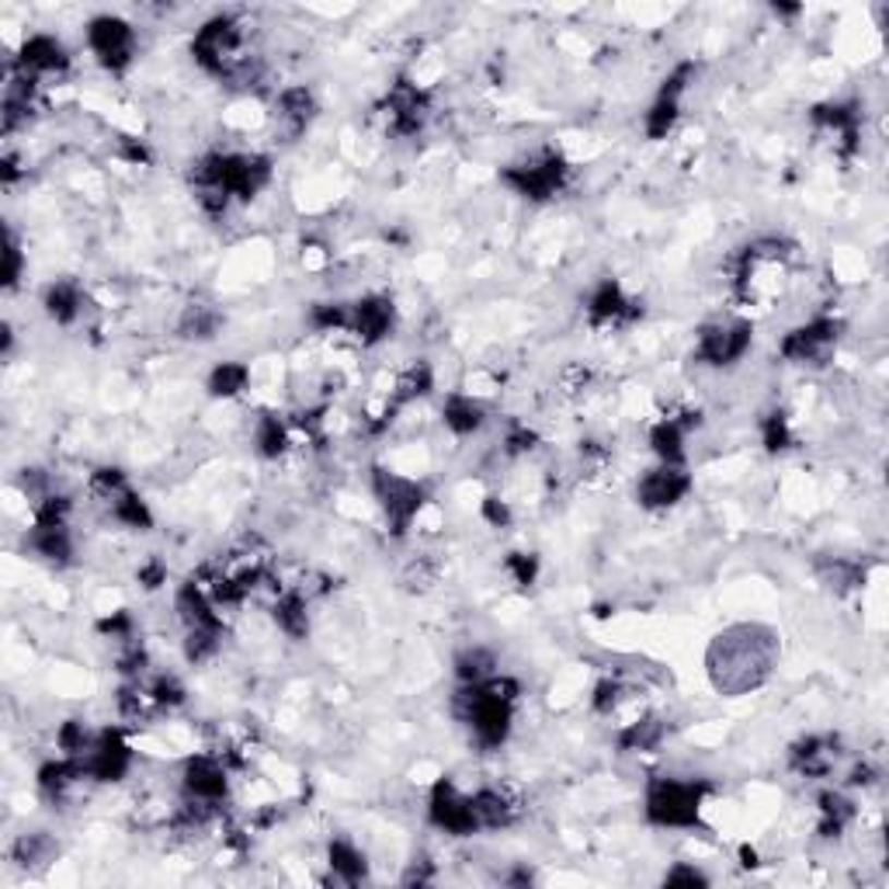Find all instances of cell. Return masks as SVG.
I'll return each mask as SVG.
<instances>
[{
	"label": "cell",
	"mask_w": 889,
	"mask_h": 889,
	"mask_svg": "<svg viewBox=\"0 0 889 889\" xmlns=\"http://www.w3.org/2000/svg\"><path fill=\"white\" fill-rule=\"evenodd\" d=\"M521 698V681L494 674L480 685H462L456 695V716L469 726L480 750H501L515 730V706Z\"/></svg>",
	"instance_id": "1"
},
{
	"label": "cell",
	"mask_w": 889,
	"mask_h": 889,
	"mask_svg": "<svg viewBox=\"0 0 889 889\" xmlns=\"http://www.w3.org/2000/svg\"><path fill=\"white\" fill-rule=\"evenodd\" d=\"M195 192H223L230 202H251L272 184V157L264 154H202L188 170Z\"/></svg>",
	"instance_id": "2"
},
{
	"label": "cell",
	"mask_w": 889,
	"mask_h": 889,
	"mask_svg": "<svg viewBox=\"0 0 889 889\" xmlns=\"http://www.w3.org/2000/svg\"><path fill=\"white\" fill-rule=\"evenodd\" d=\"M709 785L698 779H671V774H657L647 782V796H642V813L647 824L664 830H695L702 824Z\"/></svg>",
	"instance_id": "3"
},
{
	"label": "cell",
	"mask_w": 889,
	"mask_h": 889,
	"mask_svg": "<svg viewBox=\"0 0 889 889\" xmlns=\"http://www.w3.org/2000/svg\"><path fill=\"white\" fill-rule=\"evenodd\" d=\"M497 181L510 195H518L525 202H550L563 192L566 181H570V160H566L560 149H539V154L525 157L518 164L501 167Z\"/></svg>",
	"instance_id": "4"
},
{
	"label": "cell",
	"mask_w": 889,
	"mask_h": 889,
	"mask_svg": "<svg viewBox=\"0 0 889 889\" xmlns=\"http://www.w3.org/2000/svg\"><path fill=\"white\" fill-rule=\"evenodd\" d=\"M369 486H372V497L380 504V510L389 521V532L396 539H404L413 521L421 518V510L428 504V490L421 480L413 477H404V472L396 469H386V466H372L369 472Z\"/></svg>",
	"instance_id": "5"
},
{
	"label": "cell",
	"mask_w": 889,
	"mask_h": 889,
	"mask_svg": "<svg viewBox=\"0 0 889 889\" xmlns=\"http://www.w3.org/2000/svg\"><path fill=\"white\" fill-rule=\"evenodd\" d=\"M754 348V324L747 316L702 324L695 334V362L709 369L741 365Z\"/></svg>",
	"instance_id": "6"
},
{
	"label": "cell",
	"mask_w": 889,
	"mask_h": 889,
	"mask_svg": "<svg viewBox=\"0 0 889 889\" xmlns=\"http://www.w3.org/2000/svg\"><path fill=\"white\" fill-rule=\"evenodd\" d=\"M841 334H844V324L838 316H813L806 324L782 334L779 355L789 365H827L830 355L838 351Z\"/></svg>",
	"instance_id": "7"
},
{
	"label": "cell",
	"mask_w": 889,
	"mask_h": 889,
	"mask_svg": "<svg viewBox=\"0 0 889 889\" xmlns=\"http://www.w3.org/2000/svg\"><path fill=\"white\" fill-rule=\"evenodd\" d=\"M84 39L98 67L108 73H125L136 60V28L119 14H94L84 28Z\"/></svg>",
	"instance_id": "8"
},
{
	"label": "cell",
	"mask_w": 889,
	"mask_h": 889,
	"mask_svg": "<svg viewBox=\"0 0 889 889\" xmlns=\"http://www.w3.org/2000/svg\"><path fill=\"white\" fill-rule=\"evenodd\" d=\"M132 761H136V754H132V744H129V736H125L122 726L98 730L91 750L81 758L84 779L94 782V785H119L132 771Z\"/></svg>",
	"instance_id": "9"
},
{
	"label": "cell",
	"mask_w": 889,
	"mask_h": 889,
	"mask_svg": "<svg viewBox=\"0 0 889 889\" xmlns=\"http://www.w3.org/2000/svg\"><path fill=\"white\" fill-rule=\"evenodd\" d=\"M428 820H431L434 830H442V834H448V838L480 834L477 813H472V796H469V792H462L452 779H439L431 785Z\"/></svg>",
	"instance_id": "10"
},
{
	"label": "cell",
	"mask_w": 889,
	"mask_h": 889,
	"mask_svg": "<svg viewBox=\"0 0 889 889\" xmlns=\"http://www.w3.org/2000/svg\"><path fill=\"white\" fill-rule=\"evenodd\" d=\"M181 792L184 800L213 803L223 806L230 796V765L223 761V754L199 750L181 765Z\"/></svg>",
	"instance_id": "11"
},
{
	"label": "cell",
	"mask_w": 889,
	"mask_h": 889,
	"mask_svg": "<svg viewBox=\"0 0 889 889\" xmlns=\"http://www.w3.org/2000/svg\"><path fill=\"white\" fill-rule=\"evenodd\" d=\"M584 313H588L591 327H629V324H636V320H642L647 310H642L639 299H633L626 289H622L618 278H601L588 292Z\"/></svg>",
	"instance_id": "12"
},
{
	"label": "cell",
	"mask_w": 889,
	"mask_h": 889,
	"mask_svg": "<svg viewBox=\"0 0 889 889\" xmlns=\"http://www.w3.org/2000/svg\"><path fill=\"white\" fill-rule=\"evenodd\" d=\"M383 108H386L393 136H418L431 119V94L413 81L400 77L386 91Z\"/></svg>",
	"instance_id": "13"
},
{
	"label": "cell",
	"mask_w": 889,
	"mask_h": 889,
	"mask_svg": "<svg viewBox=\"0 0 889 889\" xmlns=\"http://www.w3.org/2000/svg\"><path fill=\"white\" fill-rule=\"evenodd\" d=\"M692 472L685 466H653L636 480V501L647 510H671L692 494Z\"/></svg>",
	"instance_id": "14"
},
{
	"label": "cell",
	"mask_w": 889,
	"mask_h": 889,
	"mask_svg": "<svg viewBox=\"0 0 889 889\" xmlns=\"http://www.w3.org/2000/svg\"><path fill=\"white\" fill-rule=\"evenodd\" d=\"M70 67V52L67 46L56 39V35H46V32H35L28 39L17 46L14 60H11V70H17L22 77H32V81H43V77H60Z\"/></svg>",
	"instance_id": "15"
},
{
	"label": "cell",
	"mask_w": 889,
	"mask_h": 889,
	"mask_svg": "<svg viewBox=\"0 0 889 889\" xmlns=\"http://www.w3.org/2000/svg\"><path fill=\"white\" fill-rule=\"evenodd\" d=\"M396 327V307L383 292H369L351 302V334L362 348H375L393 334Z\"/></svg>",
	"instance_id": "16"
},
{
	"label": "cell",
	"mask_w": 889,
	"mask_h": 889,
	"mask_svg": "<svg viewBox=\"0 0 889 889\" xmlns=\"http://www.w3.org/2000/svg\"><path fill=\"white\" fill-rule=\"evenodd\" d=\"M175 612H178V622L188 629H213V633H226V622H223V609L213 601V594L202 588L195 577L181 580L175 588Z\"/></svg>",
	"instance_id": "17"
},
{
	"label": "cell",
	"mask_w": 889,
	"mask_h": 889,
	"mask_svg": "<svg viewBox=\"0 0 889 889\" xmlns=\"http://www.w3.org/2000/svg\"><path fill=\"white\" fill-rule=\"evenodd\" d=\"M809 122L824 129L827 136H834L838 149L844 157H851L858 149V136H862V111L855 101H824L809 108Z\"/></svg>",
	"instance_id": "18"
},
{
	"label": "cell",
	"mask_w": 889,
	"mask_h": 889,
	"mask_svg": "<svg viewBox=\"0 0 889 889\" xmlns=\"http://www.w3.org/2000/svg\"><path fill=\"white\" fill-rule=\"evenodd\" d=\"M472 796V813H477L480 830H504L521 817V800L504 785H483Z\"/></svg>",
	"instance_id": "19"
},
{
	"label": "cell",
	"mask_w": 889,
	"mask_h": 889,
	"mask_svg": "<svg viewBox=\"0 0 889 889\" xmlns=\"http://www.w3.org/2000/svg\"><path fill=\"white\" fill-rule=\"evenodd\" d=\"M25 550L49 566H70L73 563V532L67 525H49V521H32L25 532Z\"/></svg>",
	"instance_id": "20"
},
{
	"label": "cell",
	"mask_w": 889,
	"mask_h": 889,
	"mask_svg": "<svg viewBox=\"0 0 889 889\" xmlns=\"http://www.w3.org/2000/svg\"><path fill=\"white\" fill-rule=\"evenodd\" d=\"M838 736H803V741L792 744L789 750V765L792 771H800L803 779H824L830 768L838 765Z\"/></svg>",
	"instance_id": "21"
},
{
	"label": "cell",
	"mask_w": 889,
	"mask_h": 889,
	"mask_svg": "<svg viewBox=\"0 0 889 889\" xmlns=\"http://www.w3.org/2000/svg\"><path fill=\"white\" fill-rule=\"evenodd\" d=\"M81 782H87L84 765H81V758H67V754L43 761L39 771H35V785H39V792L49 803H63Z\"/></svg>",
	"instance_id": "22"
},
{
	"label": "cell",
	"mask_w": 889,
	"mask_h": 889,
	"mask_svg": "<svg viewBox=\"0 0 889 889\" xmlns=\"http://www.w3.org/2000/svg\"><path fill=\"white\" fill-rule=\"evenodd\" d=\"M272 618L278 633L292 639V642H302L310 639V598L302 594L299 588H281L272 601Z\"/></svg>",
	"instance_id": "23"
},
{
	"label": "cell",
	"mask_w": 889,
	"mask_h": 889,
	"mask_svg": "<svg viewBox=\"0 0 889 889\" xmlns=\"http://www.w3.org/2000/svg\"><path fill=\"white\" fill-rule=\"evenodd\" d=\"M84 302H87V296H84V289L77 286V281L60 278V281H52V286H46L43 313L52 320L56 327H73L84 316Z\"/></svg>",
	"instance_id": "24"
},
{
	"label": "cell",
	"mask_w": 889,
	"mask_h": 889,
	"mask_svg": "<svg viewBox=\"0 0 889 889\" xmlns=\"http://www.w3.org/2000/svg\"><path fill=\"white\" fill-rule=\"evenodd\" d=\"M442 424L456 439H472L486 424V407L472 393H448L442 400Z\"/></svg>",
	"instance_id": "25"
},
{
	"label": "cell",
	"mask_w": 889,
	"mask_h": 889,
	"mask_svg": "<svg viewBox=\"0 0 889 889\" xmlns=\"http://www.w3.org/2000/svg\"><path fill=\"white\" fill-rule=\"evenodd\" d=\"M275 108H278V119H281V125H286L292 136H299V132H307L310 129V122L316 119V111H320V105H316V94L307 87V84H292V87H286L275 98Z\"/></svg>",
	"instance_id": "26"
},
{
	"label": "cell",
	"mask_w": 889,
	"mask_h": 889,
	"mask_svg": "<svg viewBox=\"0 0 889 889\" xmlns=\"http://www.w3.org/2000/svg\"><path fill=\"white\" fill-rule=\"evenodd\" d=\"M327 865L337 882L358 886L369 879V855L351 838H331L327 844Z\"/></svg>",
	"instance_id": "27"
},
{
	"label": "cell",
	"mask_w": 889,
	"mask_h": 889,
	"mask_svg": "<svg viewBox=\"0 0 889 889\" xmlns=\"http://www.w3.org/2000/svg\"><path fill=\"white\" fill-rule=\"evenodd\" d=\"M647 442H650V452L657 456L660 466H685L688 462V452H685V442H688V431L681 428L677 421H671L668 413L660 421H653L650 434H647Z\"/></svg>",
	"instance_id": "28"
},
{
	"label": "cell",
	"mask_w": 889,
	"mask_h": 889,
	"mask_svg": "<svg viewBox=\"0 0 889 889\" xmlns=\"http://www.w3.org/2000/svg\"><path fill=\"white\" fill-rule=\"evenodd\" d=\"M817 803H820V824H817L820 838H841L844 830L855 824V817H858L855 800H848L844 792H838V789L820 792Z\"/></svg>",
	"instance_id": "29"
},
{
	"label": "cell",
	"mask_w": 889,
	"mask_h": 889,
	"mask_svg": "<svg viewBox=\"0 0 889 889\" xmlns=\"http://www.w3.org/2000/svg\"><path fill=\"white\" fill-rule=\"evenodd\" d=\"M223 327V316L213 302H188L178 316V337L195 340V345H205V340H216Z\"/></svg>",
	"instance_id": "30"
},
{
	"label": "cell",
	"mask_w": 889,
	"mask_h": 889,
	"mask_svg": "<svg viewBox=\"0 0 889 889\" xmlns=\"http://www.w3.org/2000/svg\"><path fill=\"white\" fill-rule=\"evenodd\" d=\"M668 736V723L660 716H639V720L626 723L618 730V750L626 754H650L664 744Z\"/></svg>",
	"instance_id": "31"
},
{
	"label": "cell",
	"mask_w": 889,
	"mask_h": 889,
	"mask_svg": "<svg viewBox=\"0 0 889 889\" xmlns=\"http://www.w3.org/2000/svg\"><path fill=\"white\" fill-rule=\"evenodd\" d=\"M292 445V424H286L278 413H261L254 424V452L261 459H281Z\"/></svg>",
	"instance_id": "32"
},
{
	"label": "cell",
	"mask_w": 889,
	"mask_h": 889,
	"mask_svg": "<svg viewBox=\"0 0 889 889\" xmlns=\"http://www.w3.org/2000/svg\"><path fill=\"white\" fill-rule=\"evenodd\" d=\"M108 515L116 518L122 528H132V532H149V528L157 525L154 518V510H149V504L143 501L140 490H122V494L108 504Z\"/></svg>",
	"instance_id": "33"
},
{
	"label": "cell",
	"mask_w": 889,
	"mask_h": 889,
	"mask_svg": "<svg viewBox=\"0 0 889 889\" xmlns=\"http://www.w3.org/2000/svg\"><path fill=\"white\" fill-rule=\"evenodd\" d=\"M251 386V365L248 362H219L209 380H205V393L213 400H237V396Z\"/></svg>",
	"instance_id": "34"
},
{
	"label": "cell",
	"mask_w": 889,
	"mask_h": 889,
	"mask_svg": "<svg viewBox=\"0 0 889 889\" xmlns=\"http://www.w3.org/2000/svg\"><path fill=\"white\" fill-rule=\"evenodd\" d=\"M452 674H456L459 685H480V681L497 674V657L486 647H466L452 660Z\"/></svg>",
	"instance_id": "35"
},
{
	"label": "cell",
	"mask_w": 889,
	"mask_h": 889,
	"mask_svg": "<svg viewBox=\"0 0 889 889\" xmlns=\"http://www.w3.org/2000/svg\"><path fill=\"white\" fill-rule=\"evenodd\" d=\"M56 841L46 834V830H32V834H22L11 844V862L22 868H46L56 858Z\"/></svg>",
	"instance_id": "36"
},
{
	"label": "cell",
	"mask_w": 889,
	"mask_h": 889,
	"mask_svg": "<svg viewBox=\"0 0 889 889\" xmlns=\"http://www.w3.org/2000/svg\"><path fill=\"white\" fill-rule=\"evenodd\" d=\"M817 577L824 580V588H830L834 594H848V591H858L862 584H865V570H862V563L855 560H820L817 563Z\"/></svg>",
	"instance_id": "37"
},
{
	"label": "cell",
	"mask_w": 889,
	"mask_h": 889,
	"mask_svg": "<svg viewBox=\"0 0 889 889\" xmlns=\"http://www.w3.org/2000/svg\"><path fill=\"white\" fill-rule=\"evenodd\" d=\"M677 119H681V101L657 94L653 105L647 108V116H642V132H647V140L660 143V140H668L671 132H674Z\"/></svg>",
	"instance_id": "38"
},
{
	"label": "cell",
	"mask_w": 889,
	"mask_h": 889,
	"mask_svg": "<svg viewBox=\"0 0 889 889\" xmlns=\"http://www.w3.org/2000/svg\"><path fill=\"white\" fill-rule=\"evenodd\" d=\"M307 324L316 334H334V331H348L351 327V302L327 299V302H313L307 313Z\"/></svg>",
	"instance_id": "39"
},
{
	"label": "cell",
	"mask_w": 889,
	"mask_h": 889,
	"mask_svg": "<svg viewBox=\"0 0 889 889\" xmlns=\"http://www.w3.org/2000/svg\"><path fill=\"white\" fill-rule=\"evenodd\" d=\"M761 445L771 456H779V452H789L796 445V431H792V421L785 410H771L761 418Z\"/></svg>",
	"instance_id": "40"
},
{
	"label": "cell",
	"mask_w": 889,
	"mask_h": 889,
	"mask_svg": "<svg viewBox=\"0 0 889 889\" xmlns=\"http://www.w3.org/2000/svg\"><path fill=\"white\" fill-rule=\"evenodd\" d=\"M223 650V633H213V629H188L184 633V642H181V653L192 668L199 664H209V660Z\"/></svg>",
	"instance_id": "41"
},
{
	"label": "cell",
	"mask_w": 889,
	"mask_h": 889,
	"mask_svg": "<svg viewBox=\"0 0 889 889\" xmlns=\"http://www.w3.org/2000/svg\"><path fill=\"white\" fill-rule=\"evenodd\" d=\"M94 736L98 733L87 730L84 720H63L56 726V747H60V754H67V758H84L94 744Z\"/></svg>",
	"instance_id": "42"
},
{
	"label": "cell",
	"mask_w": 889,
	"mask_h": 889,
	"mask_svg": "<svg viewBox=\"0 0 889 889\" xmlns=\"http://www.w3.org/2000/svg\"><path fill=\"white\" fill-rule=\"evenodd\" d=\"M149 698H154V706L160 712H170V709H181L188 702V692L181 685V677L178 674H154L149 677V685H146Z\"/></svg>",
	"instance_id": "43"
},
{
	"label": "cell",
	"mask_w": 889,
	"mask_h": 889,
	"mask_svg": "<svg viewBox=\"0 0 889 889\" xmlns=\"http://www.w3.org/2000/svg\"><path fill=\"white\" fill-rule=\"evenodd\" d=\"M626 698H629L626 681H622V677H601L594 685V695H591V709L598 716H612V712H618L622 706H626Z\"/></svg>",
	"instance_id": "44"
},
{
	"label": "cell",
	"mask_w": 889,
	"mask_h": 889,
	"mask_svg": "<svg viewBox=\"0 0 889 889\" xmlns=\"http://www.w3.org/2000/svg\"><path fill=\"white\" fill-rule=\"evenodd\" d=\"M122 490H129V477L119 466H98L91 472V494L98 497L101 504H111Z\"/></svg>",
	"instance_id": "45"
},
{
	"label": "cell",
	"mask_w": 889,
	"mask_h": 889,
	"mask_svg": "<svg viewBox=\"0 0 889 889\" xmlns=\"http://www.w3.org/2000/svg\"><path fill=\"white\" fill-rule=\"evenodd\" d=\"M504 570H507L510 580L518 584V588H532V584L539 580V574H542V560H539V553L515 550V553L504 556Z\"/></svg>",
	"instance_id": "46"
},
{
	"label": "cell",
	"mask_w": 889,
	"mask_h": 889,
	"mask_svg": "<svg viewBox=\"0 0 889 889\" xmlns=\"http://www.w3.org/2000/svg\"><path fill=\"white\" fill-rule=\"evenodd\" d=\"M25 268H28V261H25L22 243H17L11 226H4V268H0V281H4V289H14L17 281H22Z\"/></svg>",
	"instance_id": "47"
},
{
	"label": "cell",
	"mask_w": 889,
	"mask_h": 889,
	"mask_svg": "<svg viewBox=\"0 0 889 889\" xmlns=\"http://www.w3.org/2000/svg\"><path fill=\"white\" fill-rule=\"evenodd\" d=\"M504 456L510 459H521V456H532V452L539 448V431L536 428H528V424H510L504 431Z\"/></svg>",
	"instance_id": "48"
},
{
	"label": "cell",
	"mask_w": 889,
	"mask_h": 889,
	"mask_svg": "<svg viewBox=\"0 0 889 889\" xmlns=\"http://www.w3.org/2000/svg\"><path fill=\"white\" fill-rule=\"evenodd\" d=\"M98 633H101L105 639H119L122 647H125V642L136 639V622H132V615H129L125 609H119V612H111V615L98 618Z\"/></svg>",
	"instance_id": "49"
},
{
	"label": "cell",
	"mask_w": 889,
	"mask_h": 889,
	"mask_svg": "<svg viewBox=\"0 0 889 889\" xmlns=\"http://www.w3.org/2000/svg\"><path fill=\"white\" fill-rule=\"evenodd\" d=\"M480 515L490 528H510L515 525V510H510V504L497 494H486L480 501Z\"/></svg>",
	"instance_id": "50"
},
{
	"label": "cell",
	"mask_w": 889,
	"mask_h": 889,
	"mask_svg": "<svg viewBox=\"0 0 889 889\" xmlns=\"http://www.w3.org/2000/svg\"><path fill=\"white\" fill-rule=\"evenodd\" d=\"M136 584L143 591H160L164 584H167V563L157 560V556H149L146 563H140V570H136Z\"/></svg>",
	"instance_id": "51"
},
{
	"label": "cell",
	"mask_w": 889,
	"mask_h": 889,
	"mask_svg": "<svg viewBox=\"0 0 889 889\" xmlns=\"http://www.w3.org/2000/svg\"><path fill=\"white\" fill-rule=\"evenodd\" d=\"M609 448H604L601 442H580V466L588 477H594V472L601 469H609Z\"/></svg>",
	"instance_id": "52"
},
{
	"label": "cell",
	"mask_w": 889,
	"mask_h": 889,
	"mask_svg": "<svg viewBox=\"0 0 889 889\" xmlns=\"http://www.w3.org/2000/svg\"><path fill=\"white\" fill-rule=\"evenodd\" d=\"M664 886H709V876L698 865H674L671 873H664Z\"/></svg>",
	"instance_id": "53"
},
{
	"label": "cell",
	"mask_w": 889,
	"mask_h": 889,
	"mask_svg": "<svg viewBox=\"0 0 889 889\" xmlns=\"http://www.w3.org/2000/svg\"><path fill=\"white\" fill-rule=\"evenodd\" d=\"M119 157H122L125 164H132V167H146L149 160H154V154H149L143 140H122Z\"/></svg>",
	"instance_id": "54"
},
{
	"label": "cell",
	"mask_w": 889,
	"mask_h": 889,
	"mask_svg": "<svg viewBox=\"0 0 889 889\" xmlns=\"http://www.w3.org/2000/svg\"><path fill=\"white\" fill-rule=\"evenodd\" d=\"M17 178H22V157L4 154V160H0V181H4V188H11Z\"/></svg>",
	"instance_id": "55"
},
{
	"label": "cell",
	"mask_w": 889,
	"mask_h": 889,
	"mask_svg": "<svg viewBox=\"0 0 889 889\" xmlns=\"http://www.w3.org/2000/svg\"><path fill=\"white\" fill-rule=\"evenodd\" d=\"M504 882H507V886H528V882H536V876L528 873V868H518V873H510Z\"/></svg>",
	"instance_id": "56"
},
{
	"label": "cell",
	"mask_w": 889,
	"mask_h": 889,
	"mask_svg": "<svg viewBox=\"0 0 889 889\" xmlns=\"http://www.w3.org/2000/svg\"><path fill=\"white\" fill-rule=\"evenodd\" d=\"M741 858H744V862H741L744 868H758V865H761V862H758V851H754L750 844L741 848Z\"/></svg>",
	"instance_id": "57"
},
{
	"label": "cell",
	"mask_w": 889,
	"mask_h": 889,
	"mask_svg": "<svg viewBox=\"0 0 889 889\" xmlns=\"http://www.w3.org/2000/svg\"><path fill=\"white\" fill-rule=\"evenodd\" d=\"M771 11L779 14V17H796V14H803L800 4H771Z\"/></svg>",
	"instance_id": "58"
}]
</instances>
